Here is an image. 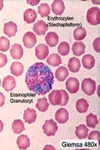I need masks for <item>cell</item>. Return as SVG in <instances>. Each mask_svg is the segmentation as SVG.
I'll return each mask as SVG.
<instances>
[{"mask_svg": "<svg viewBox=\"0 0 100 150\" xmlns=\"http://www.w3.org/2000/svg\"><path fill=\"white\" fill-rule=\"evenodd\" d=\"M47 148H48V149H55V148H54V147H53V146H46L44 147V149H47Z\"/></svg>", "mask_w": 100, "mask_h": 150, "instance_id": "41", "label": "cell"}, {"mask_svg": "<svg viewBox=\"0 0 100 150\" xmlns=\"http://www.w3.org/2000/svg\"><path fill=\"white\" fill-rule=\"evenodd\" d=\"M23 64L19 62H14L10 66L11 74L16 77L21 76L23 73Z\"/></svg>", "mask_w": 100, "mask_h": 150, "instance_id": "18", "label": "cell"}, {"mask_svg": "<svg viewBox=\"0 0 100 150\" xmlns=\"http://www.w3.org/2000/svg\"><path fill=\"white\" fill-rule=\"evenodd\" d=\"M75 108H76L78 112L80 113H84L88 110L89 103H87V100H85L84 98L79 99L75 104Z\"/></svg>", "mask_w": 100, "mask_h": 150, "instance_id": "26", "label": "cell"}, {"mask_svg": "<svg viewBox=\"0 0 100 150\" xmlns=\"http://www.w3.org/2000/svg\"><path fill=\"white\" fill-rule=\"evenodd\" d=\"M23 43L25 47L28 49H31L37 43V38L35 33L31 32V31H28L26 33L23 37Z\"/></svg>", "mask_w": 100, "mask_h": 150, "instance_id": "6", "label": "cell"}, {"mask_svg": "<svg viewBox=\"0 0 100 150\" xmlns=\"http://www.w3.org/2000/svg\"><path fill=\"white\" fill-rule=\"evenodd\" d=\"M72 52L75 56H80L85 54V45L82 42H75L72 45Z\"/></svg>", "mask_w": 100, "mask_h": 150, "instance_id": "21", "label": "cell"}, {"mask_svg": "<svg viewBox=\"0 0 100 150\" xmlns=\"http://www.w3.org/2000/svg\"><path fill=\"white\" fill-rule=\"evenodd\" d=\"M8 63V57L5 54L0 53V67H4Z\"/></svg>", "mask_w": 100, "mask_h": 150, "instance_id": "35", "label": "cell"}, {"mask_svg": "<svg viewBox=\"0 0 100 150\" xmlns=\"http://www.w3.org/2000/svg\"><path fill=\"white\" fill-rule=\"evenodd\" d=\"M49 52L50 51H49L48 46L43 43L38 45L35 49V56L40 60L45 59L48 56Z\"/></svg>", "mask_w": 100, "mask_h": 150, "instance_id": "8", "label": "cell"}, {"mask_svg": "<svg viewBox=\"0 0 100 150\" xmlns=\"http://www.w3.org/2000/svg\"><path fill=\"white\" fill-rule=\"evenodd\" d=\"M52 10L56 16H61L65 10L64 2L62 0H55L52 4Z\"/></svg>", "mask_w": 100, "mask_h": 150, "instance_id": "15", "label": "cell"}, {"mask_svg": "<svg viewBox=\"0 0 100 150\" xmlns=\"http://www.w3.org/2000/svg\"><path fill=\"white\" fill-rule=\"evenodd\" d=\"M68 68L70 71L72 73H77L79 71L80 67H81V63L79 59L77 57H72L68 62L67 64Z\"/></svg>", "mask_w": 100, "mask_h": 150, "instance_id": "19", "label": "cell"}, {"mask_svg": "<svg viewBox=\"0 0 100 150\" xmlns=\"http://www.w3.org/2000/svg\"><path fill=\"white\" fill-rule=\"evenodd\" d=\"M57 51L59 54L65 56L70 54V44L66 42H62L60 43L59 47L57 48Z\"/></svg>", "mask_w": 100, "mask_h": 150, "instance_id": "31", "label": "cell"}, {"mask_svg": "<svg viewBox=\"0 0 100 150\" xmlns=\"http://www.w3.org/2000/svg\"><path fill=\"white\" fill-rule=\"evenodd\" d=\"M87 21L92 25L100 23V9L98 7H92L88 9L86 16Z\"/></svg>", "mask_w": 100, "mask_h": 150, "instance_id": "3", "label": "cell"}, {"mask_svg": "<svg viewBox=\"0 0 100 150\" xmlns=\"http://www.w3.org/2000/svg\"><path fill=\"white\" fill-rule=\"evenodd\" d=\"M18 31V26L13 21H9L4 24V33L8 37H13Z\"/></svg>", "mask_w": 100, "mask_h": 150, "instance_id": "11", "label": "cell"}, {"mask_svg": "<svg viewBox=\"0 0 100 150\" xmlns=\"http://www.w3.org/2000/svg\"><path fill=\"white\" fill-rule=\"evenodd\" d=\"M65 87L70 93H76L79 89V81L75 77H70L66 81Z\"/></svg>", "mask_w": 100, "mask_h": 150, "instance_id": "7", "label": "cell"}, {"mask_svg": "<svg viewBox=\"0 0 100 150\" xmlns=\"http://www.w3.org/2000/svg\"><path fill=\"white\" fill-rule=\"evenodd\" d=\"M4 129V123L1 122V120H0V133L3 131Z\"/></svg>", "mask_w": 100, "mask_h": 150, "instance_id": "39", "label": "cell"}, {"mask_svg": "<svg viewBox=\"0 0 100 150\" xmlns=\"http://www.w3.org/2000/svg\"><path fill=\"white\" fill-rule=\"evenodd\" d=\"M82 65L84 68L87 69H91L95 66L96 60L94 57L91 54L85 55L82 58Z\"/></svg>", "mask_w": 100, "mask_h": 150, "instance_id": "17", "label": "cell"}, {"mask_svg": "<svg viewBox=\"0 0 100 150\" xmlns=\"http://www.w3.org/2000/svg\"><path fill=\"white\" fill-rule=\"evenodd\" d=\"M55 76L58 81H63L66 79L68 76H69V71H68L67 67L61 66L56 69Z\"/></svg>", "mask_w": 100, "mask_h": 150, "instance_id": "24", "label": "cell"}, {"mask_svg": "<svg viewBox=\"0 0 100 150\" xmlns=\"http://www.w3.org/2000/svg\"><path fill=\"white\" fill-rule=\"evenodd\" d=\"M33 30L34 32H35L37 35H44L45 34L46 31L48 30V24L43 20L38 21V22H36L33 25Z\"/></svg>", "mask_w": 100, "mask_h": 150, "instance_id": "10", "label": "cell"}, {"mask_svg": "<svg viewBox=\"0 0 100 150\" xmlns=\"http://www.w3.org/2000/svg\"><path fill=\"white\" fill-rule=\"evenodd\" d=\"M49 101L53 105H66L70 100V97L67 91L64 89L53 90L49 94Z\"/></svg>", "mask_w": 100, "mask_h": 150, "instance_id": "2", "label": "cell"}, {"mask_svg": "<svg viewBox=\"0 0 100 150\" xmlns=\"http://www.w3.org/2000/svg\"><path fill=\"white\" fill-rule=\"evenodd\" d=\"M26 83L32 93L45 95L52 90L54 76L52 69L47 65L41 62L35 63L27 71Z\"/></svg>", "mask_w": 100, "mask_h": 150, "instance_id": "1", "label": "cell"}, {"mask_svg": "<svg viewBox=\"0 0 100 150\" xmlns=\"http://www.w3.org/2000/svg\"><path fill=\"white\" fill-rule=\"evenodd\" d=\"M11 127L13 132L16 134H20L21 132H23L25 130L24 123L21 120H14L13 123H12Z\"/></svg>", "mask_w": 100, "mask_h": 150, "instance_id": "28", "label": "cell"}, {"mask_svg": "<svg viewBox=\"0 0 100 150\" xmlns=\"http://www.w3.org/2000/svg\"><path fill=\"white\" fill-rule=\"evenodd\" d=\"M96 82L91 78H85L82 81V89L87 96L94 95L96 91Z\"/></svg>", "mask_w": 100, "mask_h": 150, "instance_id": "4", "label": "cell"}, {"mask_svg": "<svg viewBox=\"0 0 100 150\" xmlns=\"http://www.w3.org/2000/svg\"><path fill=\"white\" fill-rule=\"evenodd\" d=\"M40 0H35V1H27V4L31 5L32 6H37L38 4H40Z\"/></svg>", "mask_w": 100, "mask_h": 150, "instance_id": "38", "label": "cell"}, {"mask_svg": "<svg viewBox=\"0 0 100 150\" xmlns=\"http://www.w3.org/2000/svg\"><path fill=\"white\" fill-rule=\"evenodd\" d=\"M35 106L40 112H44L48 110L50 103L48 102L47 99L45 98H40L38 100V102L36 103Z\"/></svg>", "mask_w": 100, "mask_h": 150, "instance_id": "29", "label": "cell"}, {"mask_svg": "<svg viewBox=\"0 0 100 150\" xmlns=\"http://www.w3.org/2000/svg\"><path fill=\"white\" fill-rule=\"evenodd\" d=\"M88 139L89 140H97L99 141V131H92L88 135Z\"/></svg>", "mask_w": 100, "mask_h": 150, "instance_id": "34", "label": "cell"}, {"mask_svg": "<svg viewBox=\"0 0 100 150\" xmlns=\"http://www.w3.org/2000/svg\"><path fill=\"white\" fill-rule=\"evenodd\" d=\"M99 121L97 119V117L96 115L94 114V113H90L89 114L87 115L86 117V124L87 126L89 127L95 129L97 125H98Z\"/></svg>", "mask_w": 100, "mask_h": 150, "instance_id": "27", "label": "cell"}, {"mask_svg": "<svg viewBox=\"0 0 100 150\" xmlns=\"http://www.w3.org/2000/svg\"><path fill=\"white\" fill-rule=\"evenodd\" d=\"M43 133L47 136H54L55 133L58 129V126L57 123L53 121V120H46L45 123L42 127Z\"/></svg>", "mask_w": 100, "mask_h": 150, "instance_id": "5", "label": "cell"}, {"mask_svg": "<svg viewBox=\"0 0 100 150\" xmlns=\"http://www.w3.org/2000/svg\"><path fill=\"white\" fill-rule=\"evenodd\" d=\"M99 43H100V38H96V40L94 41V43H93V47H94V49L97 53L100 52Z\"/></svg>", "mask_w": 100, "mask_h": 150, "instance_id": "36", "label": "cell"}, {"mask_svg": "<svg viewBox=\"0 0 100 150\" xmlns=\"http://www.w3.org/2000/svg\"><path fill=\"white\" fill-rule=\"evenodd\" d=\"M38 14L36 11L32 9H28L23 13V19L27 23L35 22Z\"/></svg>", "mask_w": 100, "mask_h": 150, "instance_id": "22", "label": "cell"}, {"mask_svg": "<svg viewBox=\"0 0 100 150\" xmlns=\"http://www.w3.org/2000/svg\"><path fill=\"white\" fill-rule=\"evenodd\" d=\"M36 118H37V113H36L35 110L28 108L24 111L23 119L25 120L26 123L31 124V123L35 122Z\"/></svg>", "mask_w": 100, "mask_h": 150, "instance_id": "14", "label": "cell"}, {"mask_svg": "<svg viewBox=\"0 0 100 150\" xmlns=\"http://www.w3.org/2000/svg\"><path fill=\"white\" fill-rule=\"evenodd\" d=\"M2 86L4 89L7 91H11L16 88V81L13 76H8L4 77Z\"/></svg>", "mask_w": 100, "mask_h": 150, "instance_id": "13", "label": "cell"}, {"mask_svg": "<svg viewBox=\"0 0 100 150\" xmlns=\"http://www.w3.org/2000/svg\"><path fill=\"white\" fill-rule=\"evenodd\" d=\"M55 119L60 124H64L69 120V113L65 108H60L55 114Z\"/></svg>", "mask_w": 100, "mask_h": 150, "instance_id": "9", "label": "cell"}, {"mask_svg": "<svg viewBox=\"0 0 100 150\" xmlns=\"http://www.w3.org/2000/svg\"><path fill=\"white\" fill-rule=\"evenodd\" d=\"M3 7H4V1L0 0V11L3 9Z\"/></svg>", "mask_w": 100, "mask_h": 150, "instance_id": "40", "label": "cell"}, {"mask_svg": "<svg viewBox=\"0 0 100 150\" xmlns=\"http://www.w3.org/2000/svg\"><path fill=\"white\" fill-rule=\"evenodd\" d=\"M5 100H6V97L1 92H0V108L4 105Z\"/></svg>", "mask_w": 100, "mask_h": 150, "instance_id": "37", "label": "cell"}, {"mask_svg": "<svg viewBox=\"0 0 100 150\" xmlns=\"http://www.w3.org/2000/svg\"><path fill=\"white\" fill-rule=\"evenodd\" d=\"M46 62H47V64L48 65L53 67L59 66L62 63L61 57L59 54H52L49 55L48 59H46Z\"/></svg>", "mask_w": 100, "mask_h": 150, "instance_id": "25", "label": "cell"}, {"mask_svg": "<svg viewBox=\"0 0 100 150\" xmlns=\"http://www.w3.org/2000/svg\"><path fill=\"white\" fill-rule=\"evenodd\" d=\"M88 132L89 129L85 126V125L80 124L79 125H78V126L76 127L75 134L78 139H84L87 137V135H88Z\"/></svg>", "mask_w": 100, "mask_h": 150, "instance_id": "20", "label": "cell"}, {"mask_svg": "<svg viewBox=\"0 0 100 150\" xmlns=\"http://www.w3.org/2000/svg\"><path fill=\"white\" fill-rule=\"evenodd\" d=\"M87 35V31L85 29L82 27L77 28L74 31V37L75 40L81 41L85 38Z\"/></svg>", "mask_w": 100, "mask_h": 150, "instance_id": "30", "label": "cell"}, {"mask_svg": "<svg viewBox=\"0 0 100 150\" xmlns=\"http://www.w3.org/2000/svg\"><path fill=\"white\" fill-rule=\"evenodd\" d=\"M38 13H40L42 18H46L50 14V7L48 4H41L38 6Z\"/></svg>", "mask_w": 100, "mask_h": 150, "instance_id": "32", "label": "cell"}, {"mask_svg": "<svg viewBox=\"0 0 100 150\" xmlns=\"http://www.w3.org/2000/svg\"><path fill=\"white\" fill-rule=\"evenodd\" d=\"M10 47L9 40L8 38L4 36L0 37V51L5 52H7Z\"/></svg>", "mask_w": 100, "mask_h": 150, "instance_id": "33", "label": "cell"}, {"mask_svg": "<svg viewBox=\"0 0 100 150\" xmlns=\"http://www.w3.org/2000/svg\"><path fill=\"white\" fill-rule=\"evenodd\" d=\"M0 86H1V79H0Z\"/></svg>", "mask_w": 100, "mask_h": 150, "instance_id": "42", "label": "cell"}, {"mask_svg": "<svg viewBox=\"0 0 100 150\" xmlns=\"http://www.w3.org/2000/svg\"><path fill=\"white\" fill-rule=\"evenodd\" d=\"M45 40L49 46L55 47L59 43V36L53 31H50L45 36Z\"/></svg>", "mask_w": 100, "mask_h": 150, "instance_id": "16", "label": "cell"}, {"mask_svg": "<svg viewBox=\"0 0 100 150\" xmlns=\"http://www.w3.org/2000/svg\"><path fill=\"white\" fill-rule=\"evenodd\" d=\"M17 144H18L19 149H26L30 146V138L26 135H19L17 139Z\"/></svg>", "mask_w": 100, "mask_h": 150, "instance_id": "23", "label": "cell"}, {"mask_svg": "<svg viewBox=\"0 0 100 150\" xmlns=\"http://www.w3.org/2000/svg\"><path fill=\"white\" fill-rule=\"evenodd\" d=\"M10 54L13 59H20L23 55V47L18 43H15V44L12 45L10 50Z\"/></svg>", "mask_w": 100, "mask_h": 150, "instance_id": "12", "label": "cell"}]
</instances>
